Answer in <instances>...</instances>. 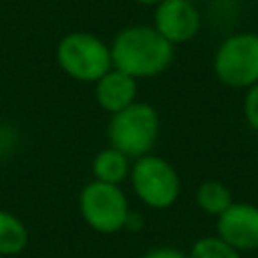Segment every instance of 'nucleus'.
<instances>
[{
  "instance_id": "obj_1",
  "label": "nucleus",
  "mask_w": 258,
  "mask_h": 258,
  "mask_svg": "<svg viewBox=\"0 0 258 258\" xmlns=\"http://www.w3.org/2000/svg\"><path fill=\"white\" fill-rule=\"evenodd\" d=\"M113 67L133 79H151L169 69L173 60V44L165 40L153 26L123 28L111 42Z\"/></svg>"
},
{
  "instance_id": "obj_2",
  "label": "nucleus",
  "mask_w": 258,
  "mask_h": 258,
  "mask_svg": "<svg viewBox=\"0 0 258 258\" xmlns=\"http://www.w3.org/2000/svg\"><path fill=\"white\" fill-rule=\"evenodd\" d=\"M161 129L159 113L153 105L135 101L119 113H113L107 125L109 145L123 151L127 157L137 159L147 153L157 143Z\"/></svg>"
},
{
  "instance_id": "obj_3",
  "label": "nucleus",
  "mask_w": 258,
  "mask_h": 258,
  "mask_svg": "<svg viewBox=\"0 0 258 258\" xmlns=\"http://www.w3.org/2000/svg\"><path fill=\"white\" fill-rule=\"evenodd\" d=\"M56 62L71 79L93 85L113 69L111 46L93 32L64 34L56 44Z\"/></svg>"
},
{
  "instance_id": "obj_4",
  "label": "nucleus",
  "mask_w": 258,
  "mask_h": 258,
  "mask_svg": "<svg viewBox=\"0 0 258 258\" xmlns=\"http://www.w3.org/2000/svg\"><path fill=\"white\" fill-rule=\"evenodd\" d=\"M129 181L137 200L153 210L171 208L181 191L177 169L165 157L153 153L133 159Z\"/></svg>"
},
{
  "instance_id": "obj_5",
  "label": "nucleus",
  "mask_w": 258,
  "mask_h": 258,
  "mask_svg": "<svg viewBox=\"0 0 258 258\" xmlns=\"http://www.w3.org/2000/svg\"><path fill=\"white\" fill-rule=\"evenodd\" d=\"M79 212L91 230L99 234H117L125 230L131 208L121 185L93 179L79 194Z\"/></svg>"
},
{
  "instance_id": "obj_6",
  "label": "nucleus",
  "mask_w": 258,
  "mask_h": 258,
  "mask_svg": "<svg viewBox=\"0 0 258 258\" xmlns=\"http://www.w3.org/2000/svg\"><path fill=\"white\" fill-rule=\"evenodd\" d=\"M214 73L232 89H248L258 83V34L236 32L224 38L214 54Z\"/></svg>"
},
{
  "instance_id": "obj_7",
  "label": "nucleus",
  "mask_w": 258,
  "mask_h": 258,
  "mask_svg": "<svg viewBox=\"0 0 258 258\" xmlns=\"http://www.w3.org/2000/svg\"><path fill=\"white\" fill-rule=\"evenodd\" d=\"M153 28L175 46L191 40L200 32L202 16L191 0H161L155 6Z\"/></svg>"
},
{
  "instance_id": "obj_8",
  "label": "nucleus",
  "mask_w": 258,
  "mask_h": 258,
  "mask_svg": "<svg viewBox=\"0 0 258 258\" xmlns=\"http://www.w3.org/2000/svg\"><path fill=\"white\" fill-rule=\"evenodd\" d=\"M218 234L238 252L258 250V206L234 202L218 216Z\"/></svg>"
},
{
  "instance_id": "obj_9",
  "label": "nucleus",
  "mask_w": 258,
  "mask_h": 258,
  "mask_svg": "<svg viewBox=\"0 0 258 258\" xmlns=\"http://www.w3.org/2000/svg\"><path fill=\"white\" fill-rule=\"evenodd\" d=\"M95 101L109 115L123 111L137 101V79L113 67L95 83Z\"/></svg>"
},
{
  "instance_id": "obj_10",
  "label": "nucleus",
  "mask_w": 258,
  "mask_h": 258,
  "mask_svg": "<svg viewBox=\"0 0 258 258\" xmlns=\"http://www.w3.org/2000/svg\"><path fill=\"white\" fill-rule=\"evenodd\" d=\"M131 165H133V159L131 157H127L123 151H119V149H115V147L109 145V147L101 149L93 157L91 171H93V177L97 181L121 185L123 181L129 179Z\"/></svg>"
},
{
  "instance_id": "obj_11",
  "label": "nucleus",
  "mask_w": 258,
  "mask_h": 258,
  "mask_svg": "<svg viewBox=\"0 0 258 258\" xmlns=\"http://www.w3.org/2000/svg\"><path fill=\"white\" fill-rule=\"evenodd\" d=\"M26 224L12 212L0 208V256H16L28 246Z\"/></svg>"
},
{
  "instance_id": "obj_12",
  "label": "nucleus",
  "mask_w": 258,
  "mask_h": 258,
  "mask_svg": "<svg viewBox=\"0 0 258 258\" xmlns=\"http://www.w3.org/2000/svg\"><path fill=\"white\" fill-rule=\"evenodd\" d=\"M196 202H198L202 212H206L210 216H216V218L234 204L232 191L218 179L202 181L198 191H196Z\"/></svg>"
},
{
  "instance_id": "obj_13",
  "label": "nucleus",
  "mask_w": 258,
  "mask_h": 258,
  "mask_svg": "<svg viewBox=\"0 0 258 258\" xmlns=\"http://www.w3.org/2000/svg\"><path fill=\"white\" fill-rule=\"evenodd\" d=\"M187 258H240V252L226 244L220 236H204L194 242Z\"/></svg>"
},
{
  "instance_id": "obj_14",
  "label": "nucleus",
  "mask_w": 258,
  "mask_h": 258,
  "mask_svg": "<svg viewBox=\"0 0 258 258\" xmlns=\"http://www.w3.org/2000/svg\"><path fill=\"white\" fill-rule=\"evenodd\" d=\"M244 117L248 125L254 131H258V83L248 87V93L244 97Z\"/></svg>"
},
{
  "instance_id": "obj_15",
  "label": "nucleus",
  "mask_w": 258,
  "mask_h": 258,
  "mask_svg": "<svg viewBox=\"0 0 258 258\" xmlns=\"http://www.w3.org/2000/svg\"><path fill=\"white\" fill-rule=\"evenodd\" d=\"M139 258H187V254L177 248H171V246H157V248L147 250Z\"/></svg>"
},
{
  "instance_id": "obj_16",
  "label": "nucleus",
  "mask_w": 258,
  "mask_h": 258,
  "mask_svg": "<svg viewBox=\"0 0 258 258\" xmlns=\"http://www.w3.org/2000/svg\"><path fill=\"white\" fill-rule=\"evenodd\" d=\"M137 2H141V4H155V6H157L161 0H137Z\"/></svg>"
}]
</instances>
